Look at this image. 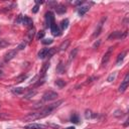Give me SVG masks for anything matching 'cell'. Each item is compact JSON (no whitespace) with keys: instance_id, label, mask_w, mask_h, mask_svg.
<instances>
[{"instance_id":"37","label":"cell","mask_w":129,"mask_h":129,"mask_svg":"<svg viewBox=\"0 0 129 129\" xmlns=\"http://www.w3.org/2000/svg\"><path fill=\"white\" fill-rule=\"evenodd\" d=\"M1 78H3V72L2 71H0V79Z\"/></svg>"},{"instance_id":"13","label":"cell","mask_w":129,"mask_h":129,"mask_svg":"<svg viewBox=\"0 0 129 129\" xmlns=\"http://www.w3.org/2000/svg\"><path fill=\"white\" fill-rule=\"evenodd\" d=\"M48 50H49V48H43V49H41L39 52H38V57L39 58H44V57H46L47 56V53H48Z\"/></svg>"},{"instance_id":"21","label":"cell","mask_w":129,"mask_h":129,"mask_svg":"<svg viewBox=\"0 0 129 129\" xmlns=\"http://www.w3.org/2000/svg\"><path fill=\"white\" fill-rule=\"evenodd\" d=\"M35 95H36V91H30L28 94H26V95L24 96V99H27V100H28V99H31V98H32L33 96H35Z\"/></svg>"},{"instance_id":"11","label":"cell","mask_w":129,"mask_h":129,"mask_svg":"<svg viewBox=\"0 0 129 129\" xmlns=\"http://www.w3.org/2000/svg\"><path fill=\"white\" fill-rule=\"evenodd\" d=\"M21 24L25 25V26H29L30 28L32 27V19L27 17V16H22V19H21Z\"/></svg>"},{"instance_id":"27","label":"cell","mask_w":129,"mask_h":129,"mask_svg":"<svg viewBox=\"0 0 129 129\" xmlns=\"http://www.w3.org/2000/svg\"><path fill=\"white\" fill-rule=\"evenodd\" d=\"M55 52H56V48H54V47H53V48H49L48 53H47V56H48V57H50V56H51V55H53Z\"/></svg>"},{"instance_id":"9","label":"cell","mask_w":129,"mask_h":129,"mask_svg":"<svg viewBox=\"0 0 129 129\" xmlns=\"http://www.w3.org/2000/svg\"><path fill=\"white\" fill-rule=\"evenodd\" d=\"M24 128H25V129H45V128H46V125L37 124V123H31V124L26 125Z\"/></svg>"},{"instance_id":"29","label":"cell","mask_w":129,"mask_h":129,"mask_svg":"<svg viewBox=\"0 0 129 129\" xmlns=\"http://www.w3.org/2000/svg\"><path fill=\"white\" fill-rule=\"evenodd\" d=\"M27 78V75H22V76H20L19 78H17V80H16V82L17 83H20V82H22V81H24L25 79Z\"/></svg>"},{"instance_id":"38","label":"cell","mask_w":129,"mask_h":129,"mask_svg":"<svg viewBox=\"0 0 129 129\" xmlns=\"http://www.w3.org/2000/svg\"><path fill=\"white\" fill-rule=\"evenodd\" d=\"M66 129H75V127H74V126H71V127H68V128H66Z\"/></svg>"},{"instance_id":"7","label":"cell","mask_w":129,"mask_h":129,"mask_svg":"<svg viewBox=\"0 0 129 129\" xmlns=\"http://www.w3.org/2000/svg\"><path fill=\"white\" fill-rule=\"evenodd\" d=\"M112 52H113V47H109L108 50L105 52L103 58H102V64H103V66H105V64L108 62V60L110 59V56H111Z\"/></svg>"},{"instance_id":"8","label":"cell","mask_w":129,"mask_h":129,"mask_svg":"<svg viewBox=\"0 0 129 129\" xmlns=\"http://www.w3.org/2000/svg\"><path fill=\"white\" fill-rule=\"evenodd\" d=\"M129 75L127 74L126 76H125V78H124V80H123V82L121 83V85H120V87H119V92H121V93H123L126 89H127V87H128V83H129Z\"/></svg>"},{"instance_id":"16","label":"cell","mask_w":129,"mask_h":129,"mask_svg":"<svg viewBox=\"0 0 129 129\" xmlns=\"http://www.w3.org/2000/svg\"><path fill=\"white\" fill-rule=\"evenodd\" d=\"M68 26H69V19H68V18L62 19V20L60 21V29L64 30V29L68 28Z\"/></svg>"},{"instance_id":"34","label":"cell","mask_w":129,"mask_h":129,"mask_svg":"<svg viewBox=\"0 0 129 129\" xmlns=\"http://www.w3.org/2000/svg\"><path fill=\"white\" fill-rule=\"evenodd\" d=\"M33 107H34V108H39V107L41 108V107H43V105H42V103H41V102H37Z\"/></svg>"},{"instance_id":"30","label":"cell","mask_w":129,"mask_h":129,"mask_svg":"<svg viewBox=\"0 0 129 129\" xmlns=\"http://www.w3.org/2000/svg\"><path fill=\"white\" fill-rule=\"evenodd\" d=\"M52 39L51 38H46V39H43L42 40V43L43 44H50V43H52Z\"/></svg>"},{"instance_id":"26","label":"cell","mask_w":129,"mask_h":129,"mask_svg":"<svg viewBox=\"0 0 129 129\" xmlns=\"http://www.w3.org/2000/svg\"><path fill=\"white\" fill-rule=\"evenodd\" d=\"M116 77H117V73H112V74L108 77L107 81H108V82H113V81L116 79Z\"/></svg>"},{"instance_id":"18","label":"cell","mask_w":129,"mask_h":129,"mask_svg":"<svg viewBox=\"0 0 129 129\" xmlns=\"http://www.w3.org/2000/svg\"><path fill=\"white\" fill-rule=\"evenodd\" d=\"M56 73H57V74H63V73H64V67H63V64L61 63V61L58 63V66H57V68H56Z\"/></svg>"},{"instance_id":"3","label":"cell","mask_w":129,"mask_h":129,"mask_svg":"<svg viewBox=\"0 0 129 129\" xmlns=\"http://www.w3.org/2000/svg\"><path fill=\"white\" fill-rule=\"evenodd\" d=\"M106 17H103L102 19H101V21L98 23V25H97V28H96V30H95V32H94V34H93V37H97L100 33H101V31H102V28H103V24H104V22L106 21Z\"/></svg>"},{"instance_id":"22","label":"cell","mask_w":129,"mask_h":129,"mask_svg":"<svg viewBox=\"0 0 129 129\" xmlns=\"http://www.w3.org/2000/svg\"><path fill=\"white\" fill-rule=\"evenodd\" d=\"M9 45V42L5 39H0V48H3V47H6Z\"/></svg>"},{"instance_id":"17","label":"cell","mask_w":129,"mask_h":129,"mask_svg":"<svg viewBox=\"0 0 129 129\" xmlns=\"http://www.w3.org/2000/svg\"><path fill=\"white\" fill-rule=\"evenodd\" d=\"M89 8H90L89 6H82V7H80V8H79L78 12H79V14H80L81 16H83V15H84L88 10H89Z\"/></svg>"},{"instance_id":"5","label":"cell","mask_w":129,"mask_h":129,"mask_svg":"<svg viewBox=\"0 0 129 129\" xmlns=\"http://www.w3.org/2000/svg\"><path fill=\"white\" fill-rule=\"evenodd\" d=\"M49 28H50V31H51L52 35H54V36H59V35H60V29H59V27L55 24V22L51 23V24L49 25Z\"/></svg>"},{"instance_id":"24","label":"cell","mask_w":129,"mask_h":129,"mask_svg":"<svg viewBox=\"0 0 129 129\" xmlns=\"http://www.w3.org/2000/svg\"><path fill=\"white\" fill-rule=\"evenodd\" d=\"M77 52H78V48H74V50L71 51V53H70V61H71L73 58H75Z\"/></svg>"},{"instance_id":"23","label":"cell","mask_w":129,"mask_h":129,"mask_svg":"<svg viewBox=\"0 0 129 129\" xmlns=\"http://www.w3.org/2000/svg\"><path fill=\"white\" fill-rule=\"evenodd\" d=\"M55 85H56L57 87H59V88H62V87L66 86V83H64V81H62V80H56V81H55Z\"/></svg>"},{"instance_id":"19","label":"cell","mask_w":129,"mask_h":129,"mask_svg":"<svg viewBox=\"0 0 129 129\" xmlns=\"http://www.w3.org/2000/svg\"><path fill=\"white\" fill-rule=\"evenodd\" d=\"M24 91H25L24 88H14V89H12V92H13L14 94H16V95H20V94H22Z\"/></svg>"},{"instance_id":"14","label":"cell","mask_w":129,"mask_h":129,"mask_svg":"<svg viewBox=\"0 0 129 129\" xmlns=\"http://www.w3.org/2000/svg\"><path fill=\"white\" fill-rule=\"evenodd\" d=\"M69 44H70V40H64V41L59 45V47H58V51H63V50H66L67 47L69 46Z\"/></svg>"},{"instance_id":"2","label":"cell","mask_w":129,"mask_h":129,"mask_svg":"<svg viewBox=\"0 0 129 129\" xmlns=\"http://www.w3.org/2000/svg\"><path fill=\"white\" fill-rule=\"evenodd\" d=\"M37 119H40L39 111H38V112L29 113L28 115L24 116V118H23V120H24V121H27V122H29V121H35V120H37Z\"/></svg>"},{"instance_id":"28","label":"cell","mask_w":129,"mask_h":129,"mask_svg":"<svg viewBox=\"0 0 129 129\" xmlns=\"http://www.w3.org/2000/svg\"><path fill=\"white\" fill-rule=\"evenodd\" d=\"M71 121H72V122H74V123H76V124H77V123H79V121H80V120H79L78 115H73V116L71 117Z\"/></svg>"},{"instance_id":"32","label":"cell","mask_w":129,"mask_h":129,"mask_svg":"<svg viewBox=\"0 0 129 129\" xmlns=\"http://www.w3.org/2000/svg\"><path fill=\"white\" fill-rule=\"evenodd\" d=\"M9 115H7L6 113H0V119H8Z\"/></svg>"},{"instance_id":"31","label":"cell","mask_w":129,"mask_h":129,"mask_svg":"<svg viewBox=\"0 0 129 129\" xmlns=\"http://www.w3.org/2000/svg\"><path fill=\"white\" fill-rule=\"evenodd\" d=\"M92 116H93V115H92V112H91L90 110H87L86 113H85V117H86L87 119H89V118H92Z\"/></svg>"},{"instance_id":"10","label":"cell","mask_w":129,"mask_h":129,"mask_svg":"<svg viewBox=\"0 0 129 129\" xmlns=\"http://www.w3.org/2000/svg\"><path fill=\"white\" fill-rule=\"evenodd\" d=\"M45 19H46V23L48 24V26L54 22V15L51 11H48L45 13Z\"/></svg>"},{"instance_id":"25","label":"cell","mask_w":129,"mask_h":129,"mask_svg":"<svg viewBox=\"0 0 129 129\" xmlns=\"http://www.w3.org/2000/svg\"><path fill=\"white\" fill-rule=\"evenodd\" d=\"M124 56H125V52H122V53H120V54L118 55V57H117V61H116V63H117V64H119V63H120V62L123 60Z\"/></svg>"},{"instance_id":"20","label":"cell","mask_w":129,"mask_h":129,"mask_svg":"<svg viewBox=\"0 0 129 129\" xmlns=\"http://www.w3.org/2000/svg\"><path fill=\"white\" fill-rule=\"evenodd\" d=\"M26 45H27V40H23V41L17 46V50H22V49H24V48L26 47Z\"/></svg>"},{"instance_id":"15","label":"cell","mask_w":129,"mask_h":129,"mask_svg":"<svg viewBox=\"0 0 129 129\" xmlns=\"http://www.w3.org/2000/svg\"><path fill=\"white\" fill-rule=\"evenodd\" d=\"M55 10H56V13H58V14H62V13H64L66 12V7L63 6V5H56L55 6Z\"/></svg>"},{"instance_id":"12","label":"cell","mask_w":129,"mask_h":129,"mask_svg":"<svg viewBox=\"0 0 129 129\" xmlns=\"http://www.w3.org/2000/svg\"><path fill=\"white\" fill-rule=\"evenodd\" d=\"M34 35H35V28H34V27H31V28L28 30V32H27V38H28L27 41H30V40L34 37Z\"/></svg>"},{"instance_id":"6","label":"cell","mask_w":129,"mask_h":129,"mask_svg":"<svg viewBox=\"0 0 129 129\" xmlns=\"http://www.w3.org/2000/svg\"><path fill=\"white\" fill-rule=\"evenodd\" d=\"M16 53H17V49H12V50H9L5 53L4 55V60L7 62L9 60H11L14 56H16Z\"/></svg>"},{"instance_id":"36","label":"cell","mask_w":129,"mask_h":129,"mask_svg":"<svg viewBox=\"0 0 129 129\" xmlns=\"http://www.w3.org/2000/svg\"><path fill=\"white\" fill-rule=\"evenodd\" d=\"M37 11H38V5H35V6L32 8V12H33V13H36Z\"/></svg>"},{"instance_id":"35","label":"cell","mask_w":129,"mask_h":129,"mask_svg":"<svg viewBox=\"0 0 129 129\" xmlns=\"http://www.w3.org/2000/svg\"><path fill=\"white\" fill-rule=\"evenodd\" d=\"M83 3H84V1H74L73 2L74 5H82Z\"/></svg>"},{"instance_id":"33","label":"cell","mask_w":129,"mask_h":129,"mask_svg":"<svg viewBox=\"0 0 129 129\" xmlns=\"http://www.w3.org/2000/svg\"><path fill=\"white\" fill-rule=\"evenodd\" d=\"M43 35H44V32L41 30V31H39L38 32V34H37V39H41L42 37H43Z\"/></svg>"},{"instance_id":"4","label":"cell","mask_w":129,"mask_h":129,"mask_svg":"<svg viewBox=\"0 0 129 129\" xmlns=\"http://www.w3.org/2000/svg\"><path fill=\"white\" fill-rule=\"evenodd\" d=\"M126 34H127V31H126V32H124L123 34H122V32H121V31H115V32H112V33L108 36V39L110 40V39L123 38V37H125V36H126Z\"/></svg>"},{"instance_id":"39","label":"cell","mask_w":129,"mask_h":129,"mask_svg":"<svg viewBox=\"0 0 129 129\" xmlns=\"http://www.w3.org/2000/svg\"><path fill=\"white\" fill-rule=\"evenodd\" d=\"M1 67H2V63H0V68H1Z\"/></svg>"},{"instance_id":"1","label":"cell","mask_w":129,"mask_h":129,"mask_svg":"<svg viewBox=\"0 0 129 129\" xmlns=\"http://www.w3.org/2000/svg\"><path fill=\"white\" fill-rule=\"evenodd\" d=\"M57 93L53 92V91H47L43 94L42 96V100L43 101H46V102H49V101H53L57 98Z\"/></svg>"}]
</instances>
